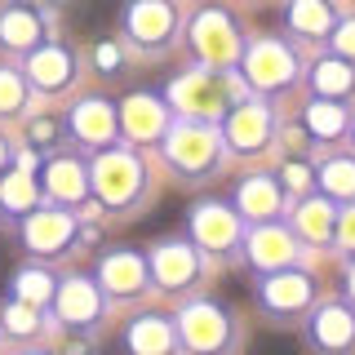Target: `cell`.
<instances>
[{"mask_svg":"<svg viewBox=\"0 0 355 355\" xmlns=\"http://www.w3.org/2000/svg\"><path fill=\"white\" fill-rule=\"evenodd\" d=\"M89 182H94V196L103 200L107 209H129V205H138L142 191H147V169L138 164L133 151L107 147V151H98L94 164H89Z\"/></svg>","mask_w":355,"mask_h":355,"instance_id":"7a4b0ae2","label":"cell"},{"mask_svg":"<svg viewBox=\"0 0 355 355\" xmlns=\"http://www.w3.org/2000/svg\"><path fill=\"white\" fill-rule=\"evenodd\" d=\"M315 178L329 200H355V160H329Z\"/></svg>","mask_w":355,"mask_h":355,"instance_id":"83f0119b","label":"cell"},{"mask_svg":"<svg viewBox=\"0 0 355 355\" xmlns=\"http://www.w3.org/2000/svg\"><path fill=\"white\" fill-rule=\"evenodd\" d=\"M22 107V80L14 71H0V111H18Z\"/></svg>","mask_w":355,"mask_h":355,"instance_id":"1f68e13d","label":"cell"},{"mask_svg":"<svg viewBox=\"0 0 355 355\" xmlns=\"http://www.w3.org/2000/svg\"><path fill=\"white\" fill-rule=\"evenodd\" d=\"M164 155H169V164H173L178 173L205 178V173L218 164V133L205 129L200 120H187V125H178V129L169 133V142H164Z\"/></svg>","mask_w":355,"mask_h":355,"instance_id":"3957f363","label":"cell"},{"mask_svg":"<svg viewBox=\"0 0 355 355\" xmlns=\"http://www.w3.org/2000/svg\"><path fill=\"white\" fill-rule=\"evenodd\" d=\"M147 280H151V266L138 249H111V253L98 258V288H103L107 297L129 302V297H138L142 288H147Z\"/></svg>","mask_w":355,"mask_h":355,"instance_id":"5b68a950","label":"cell"},{"mask_svg":"<svg viewBox=\"0 0 355 355\" xmlns=\"http://www.w3.org/2000/svg\"><path fill=\"white\" fill-rule=\"evenodd\" d=\"M333 240H338L347 253H355V209H347V214H338V231H333Z\"/></svg>","mask_w":355,"mask_h":355,"instance_id":"836d02e7","label":"cell"},{"mask_svg":"<svg viewBox=\"0 0 355 355\" xmlns=\"http://www.w3.org/2000/svg\"><path fill=\"white\" fill-rule=\"evenodd\" d=\"M71 133L80 142H111V133H116V111H111V103L85 98V103L76 107V116H71Z\"/></svg>","mask_w":355,"mask_h":355,"instance_id":"44dd1931","label":"cell"},{"mask_svg":"<svg viewBox=\"0 0 355 355\" xmlns=\"http://www.w3.org/2000/svg\"><path fill=\"white\" fill-rule=\"evenodd\" d=\"M178 347L187 355H227L236 342V324H231L227 306L214 297H196L178 311Z\"/></svg>","mask_w":355,"mask_h":355,"instance_id":"6da1fadb","label":"cell"},{"mask_svg":"<svg viewBox=\"0 0 355 355\" xmlns=\"http://www.w3.org/2000/svg\"><path fill=\"white\" fill-rule=\"evenodd\" d=\"M27 355H44V351H27Z\"/></svg>","mask_w":355,"mask_h":355,"instance_id":"ab89813d","label":"cell"},{"mask_svg":"<svg viewBox=\"0 0 355 355\" xmlns=\"http://www.w3.org/2000/svg\"><path fill=\"white\" fill-rule=\"evenodd\" d=\"M169 103L191 120H214L227 107V80L218 71H191L169 85Z\"/></svg>","mask_w":355,"mask_h":355,"instance_id":"277c9868","label":"cell"},{"mask_svg":"<svg viewBox=\"0 0 355 355\" xmlns=\"http://www.w3.org/2000/svg\"><path fill=\"white\" fill-rule=\"evenodd\" d=\"M125 27L138 44H160L173 27V9L164 0H133L125 14Z\"/></svg>","mask_w":355,"mask_h":355,"instance_id":"d6986e66","label":"cell"},{"mask_svg":"<svg viewBox=\"0 0 355 355\" xmlns=\"http://www.w3.org/2000/svg\"><path fill=\"white\" fill-rule=\"evenodd\" d=\"M240 214L227 205H218V200H205V205L191 209V240L200 244V249L209 253H227L240 244Z\"/></svg>","mask_w":355,"mask_h":355,"instance_id":"ba28073f","label":"cell"},{"mask_svg":"<svg viewBox=\"0 0 355 355\" xmlns=\"http://www.w3.org/2000/svg\"><path fill=\"white\" fill-rule=\"evenodd\" d=\"M178 347V324L169 315H138L125 329V351L129 355H173Z\"/></svg>","mask_w":355,"mask_h":355,"instance_id":"9a60e30c","label":"cell"},{"mask_svg":"<svg viewBox=\"0 0 355 355\" xmlns=\"http://www.w3.org/2000/svg\"><path fill=\"white\" fill-rule=\"evenodd\" d=\"M44 191L58 200V205H80V200L94 191V182H89V169H85L80 160L58 155V160L44 164Z\"/></svg>","mask_w":355,"mask_h":355,"instance_id":"e0dca14e","label":"cell"},{"mask_svg":"<svg viewBox=\"0 0 355 355\" xmlns=\"http://www.w3.org/2000/svg\"><path fill=\"white\" fill-rule=\"evenodd\" d=\"M22 240H27L31 253H62L67 244L76 240V214H62V209H31L22 218Z\"/></svg>","mask_w":355,"mask_h":355,"instance_id":"30bf717a","label":"cell"},{"mask_svg":"<svg viewBox=\"0 0 355 355\" xmlns=\"http://www.w3.org/2000/svg\"><path fill=\"white\" fill-rule=\"evenodd\" d=\"M227 142L236 151H262L271 142V111L262 103H240L227 116Z\"/></svg>","mask_w":355,"mask_h":355,"instance_id":"2e32d148","label":"cell"},{"mask_svg":"<svg viewBox=\"0 0 355 355\" xmlns=\"http://www.w3.org/2000/svg\"><path fill=\"white\" fill-rule=\"evenodd\" d=\"M191 44H196V53L205 62H231L240 53V36H236V22H231L227 14H218V9H209V14H200L196 18V27H191Z\"/></svg>","mask_w":355,"mask_h":355,"instance_id":"4fadbf2b","label":"cell"},{"mask_svg":"<svg viewBox=\"0 0 355 355\" xmlns=\"http://www.w3.org/2000/svg\"><path fill=\"white\" fill-rule=\"evenodd\" d=\"M315 89H320V94L342 98V94H351V89H355V71H351L347 62H320L315 67Z\"/></svg>","mask_w":355,"mask_h":355,"instance_id":"4dcf8cb0","label":"cell"},{"mask_svg":"<svg viewBox=\"0 0 355 355\" xmlns=\"http://www.w3.org/2000/svg\"><path fill=\"white\" fill-rule=\"evenodd\" d=\"M53 311H58V320L67 329H89L103 315V288L94 280H85V275H71V280H62L58 293H53Z\"/></svg>","mask_w":355,"mask_h":355,"instance_id":"7c38bea8","label":"cell"},{"mask_svg":"<svg viewBox=\"0 0 355 355\" xmlns=\"http://www.w3.org/2000/svg\"><path fill=\"white\" fill-rule=\"evenodd\" d=\"M53 293H58V284H53V275L44 271V266H22V271L14 275V297H22V302L49 306Z\"/></svg>","mask_w":355,"mask_h":355,"instance_id":"484cf974","label":"cell"},{"mask_svg":"<svg viewBox=\"0 0 355 355\" xmlns=\"http://www.w3.org/2000/svg\"><path fill=\"white\" fill-rule=\"evenodd\" d=\"M347 293H351V302H355V262H351V271H347Z\"/></svg>","mask_w":355,"mask_h":355,"instance_id":"74e56055","label":"cell"},{"mask_svg":"<svg viewBox=\"0 0 355 355\" xmlns=\"http://www.w3.org/2000/svg\"><path fill=\"white\" fill-rule=\"evenodd\" d=\"M236 214L244 222H271L280 214V182L275 178H244L236 187Z\"/></svg>","mask_w":355,"mask_h":355,"instance_id":"ac0fdd59","label":"cell"},{"mask_svg":"<svg viewBox=\"0 0 355 355\" xmlns=\"http://www.w3.org/2000/svg\"><path fill=\"white\" fill-rule=\"evenodd\" d=\"M36 209V178L27 169H9L0 173V214L9 218H27Z\"/></svg>","mask_w":355,"mask_h":355,"instance_id":"7402d4cb","label":"cell"},{"mask_svg":"<svg viewBox=\"0 0 355 355\" xmlns=\"http://www.w3.org/2000/svg\"><path fill=\"white\" fill-rule=\"evenodd\" d=\"M244 76L258 89H280V85L293 80V53L280 40H258L244 53Z\"/></svg>","mask_w":355,"mask_h":355,"instance_id":"5bb4252c","label":"cell"},{"mask_svg":"<svg viewBox=\"0 0 355 355\" xmlns=\"http://www.w3.org/2000/svg\"><path fill=\"white\" fill-rule=\"evenodd\" d=\"M27 71L40 89H62L71 80V58H67L62 49H36V58H31Z\"/></svg>","mask_w":355,"mask_h":355,"instance_id":"cb8c5ba5","label":"cell"},{"mask_svg":"<svg viewBox=\"0 0 355 355\" xmlns=\"http://www.w3.org/2000/svg\"><path fill=\"white\" fill-rule=\"evenodd\" d=\"M293 227H297V236L311 240V244H329L333 231H338V209H333V200L306 196L293 214Z\"/></svg>","mask_w":355,"mask_h":355,"instance_id":"ffe728a7","label":"cell"},{"mask_svg":"<svg viewBox=\"0 0 355 355\" xmlns=\"http://www.w3.org/2000/svg\"><path fill=\"white\" fill-rule=\"evenodd\" d=\"M5 160H9V147H5V138H0V169H5Z\"/></svg>","mask_w":355,"mask_h":355,"instance_id":"f35d334b","label":"cell"},{"mask_svg":"<svg viewBox=\"0 0 355 355\" xmlns=\"http://www.w3.org/2000/svg\"><path fill=\"white\" fill-rule=\"evenodd\" d=\"M280 178H284V191H306V187H311V169L302 160H288Z\"/></svg>","mask_w":355,"mask_h":355,"instance_id":"d6a6232c","label":"cell"},{"mask_svg":"<svg viewBox=\"0 0 355 355\" xmlns=\"http://www.w3.org/2000/svg\"><path fill=\"white\" fill-rule=\"evenodd\" d=\"M147 266H151V280L160 288H191L200 280V249L187 240H160L155 249L147 253Z\"/></svg>","mask_w":355,"mask_h":355,"instance_id":"8992f818","label":"cell"},{"mask_svg":"<svg viewBox=\"0 0 355 355\" xmlns=\"http://www.w3.org/2000/svg\"><path fill=\"white\" fill-rule=\"evenodd\" d=\"M40 311L44 306L14 297V302L0 311V333H9V338H36V333H40Z\"/></svg>","mask_w":355,"mask_h":355,"instance_id":"4316f807","label":"cell"},{"mask_svg":"<svg viewBox=\"0 0 355 355\" xmlns=\"http://www.w3.org/2000/svg\"><path fill=\"white\" fill-rule=\"evenodd\" d=\"M94 58H98V67H103V71H116V67H120V49H116V44H98Z\"/></svg>","mask_w":355,"mask_h":355,"instance_id":"d590c367","label":"cell"},{"mask_svg":"<svg viewBox=\"0 0 355 355\" xmlns=\"http://www.w3.org/2000/svg\"><path fill=\"white\" fill-rule=\"evenodd\" d=\"M306 129L315 133V138H338V133L347 129V116H342L338 103H311L306 107Z\"/></svg>","mask_w":355,"mask_h":355,"instance_id":"f1b7e54d","label":"cell"},{"mask_svg":"<svg viewBox=\"0 0 355 355\" xmlns=\"http://www.w3.org/2000/svg\"><path fill=\"white\" fill-rule=\"evenodd\" d=\"M288 22H293L297 31H306V36H320V31L333 22V14H329L324 0H293V14H288Z\"/></svg>","mask_w":355,"mask_h":355,"instance_id":"f546056e","label":"cell"},{"mask_svg":"<svg viewBox=\"0 0 355 355\" xmlns=\"http://www.w3.org/2000/svg\"><path fill=\"white\" fill-rule=\"evenodd\" d=\"M311 297H315V288L302 271H293V266H280V271H266L262 284H258V302L271 311V315H297V311L311 306Z\"/></svg>","mask_w":355,"mask_h":355,"instance_id":"9c48e42d","label":"cell"},{"mask_svg":"<svg viewBox=\"0 0 355 355\" xmlns=\"http://www.w3.org/2000/svg\"><path fill=\"white\" fill-rule=\"evenodd\" d=\"M338 49L355 53V22H342V27H338Z\"/></svg>","mask_w":355,"mask_h":355,"instance_id":"8d00e7d4","label":"cell"},{"mask_svg":"<svg viewBox=\"0 0 355 355\" xmlns=\"http://www.w3.org/2000/svg\"><path fill=\"white\" fill-rule=\"evenodd\" d=\"M244 253L258 271H280V266H293L297 262V236L284 227V222H253V231L244 236Z\"/></svg>","mask_w":355,"mask_h":355,"instance_id":"52a82bcc","label":"cell"},{"mask_svg":"<svg viewBox=\"0 0 355 355\" xmlns=\"http://www.w3.org/2000/svg\"><path fill=\"white\" fill-rule=\"evenodd\" d=\"M125 129L133 133V138H155V133H164V107L155 103V98H129L125 103Z\"/></svg>","mask_w":355,"mask_h":355,"instance_id":"603a6c76","label":"cell"},{"mask_svg":"<svg viewBox=\"0 0 355 355\" xmlns=\"http://www.w3.org/2000/svg\"><path fill=\"white\" fill-rule=\"evenodd\" d=\"M53 138H58V125H53L49 116L31 120V142H36V147H53Z\"/></svg>","mask_w":355,"mask_h":355,"instance_id":"e575fe53","label":"cell"},{"mask_svg":"<svg viewBox=\"0 0 355 355\" xmlns=\"http://www.w3.org/2000/svg\"><path fill=\"white\" fill-rule=\"evenodd\" d=\"M0 40H5L9 49H31V44L40 40V18L31 14V9H9V14H0Z\"/></svg>","mask_w":355,"mask_h":355,"instance_id":"d4e9b609","label":"cell"},{"mask_svg":"<svg viewBox=\"0 0 355 355\" xmlns=\"http://www.w3.org/2000/svg\"><path fill=\"white\" fill-rule=\"evenodd\" d=\"M306 338H311V347H320V351H329V355L351 351L355 347V311L342 306V302L315 306V311H311V320H306Z\"/></svg>","mask_w":355,"mask_h":355,"instance_id":"8fae6325","label":"cell"}]
</instances>
